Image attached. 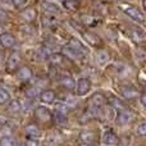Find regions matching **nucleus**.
Listing matches in <instances>:
<instances>
[{
    "mask_svg": "<svg viewBox=\"0 0 146 146\" xmlns=\"http://www.w3.org/2000/svg\"><path fill=\"white\" fill-rule=\"evenodd\" d=\"M121 8L123 9V12L126 13L129 18H132L133 21H136V22H139V23H145L146 22L144 14H142V13L140 12L136 7H132V5H124L123 4V5H121Z\"/></svg>",
    "mask_w": 146,
    "mask_h": 146,
    "instance_id": "1",
    "label": "nucleus"
},
{
    "mask_svg": "<svg viewBox=\"0 0 146 146\" xmlns=\"http://www.w3.org/2000/svg\"><path fill=\"white\" fill-rule=\"evenodd\" d=\"M21 64V55L19 53H13L9 55V58H8L7 60V66H5V68H7V72H14L18 69V67H19Z\"/></svg>",
    "mask_w": 146,
    "mask_h": 146,
    "instance_id": "2",
    "label": "nucleus"
},
{
    "mask_svg": "<svg viewBox=\"0 0 146 146\" xmlns=\"http://www.w3.org/2000/svg\"><path fill=\"white\" fill-rule=\"evenodd\" d=\"M91 88V82L87 78H80L77 81V86H76V92L78 96H83L90 91Z\"/></svg>",
    "mask_w": 146,
    "mask_h": 146,
    "instance_id": "3",
    "label": "nucleus"
},
{
    "mask_svg": "<svg viewBox=\"0 0 146 146\" xmlns=\"http://www.w3.org/2000/svg\"><path fill=\"white\" fill-rule=\"evenodd\" d=\"M35 117L40 122L46 123V122H49L51 119V113L46 106H38V108H36V110H35Z\"/></svg>",
    "mask_w": 146,
    "mask_h": 146,
    "instance_id": "4",
    "label": "nucleus"
},
{
    "mask_svg": "<svg viewBox=\"0 0 146 146\" xmlns=\"http://www.w3.org/2000/svg\"><path fill=\"white\" fill-rule=\"evenodd\" d=\"M67 45H68L69 48H72L73 50H76L77 53H80L82 56H85V55H87V54H88L87 48H86L85 45H82V42H81V41H78L77 38H71V40L68 41V44H67Z\"/></svg>",
    "mask_w": 146,
    "mask_h": 146,
    "instance_id": "5",
    "label": "nucleus"
},
{
    "mask_svg": "<svg viewBox=\"0 0 146 146\" xmlns=\"http://www.w3.org/2000/svg\"><path fill=\"white\" fill-rule=\"evenodd\" d=\"M132 118H133V115H132L131 111H128L126 109V110H122V111H118V117H117V122H118V124H121V126H127V124L131 123Z\"/></svg>",
    "mask_w": 146,
    "mask_h": 146,
    "instance_id": "6",
    "label": "nucleus"
},
{
    "mask_svg": "<svg viewBox=\"0 0 146 146\" xmlns=\"http://www.w3.org/2000/svg\"><path fill=\"white\" fill-rule=\"evenodd\" d=\"M21 17H22L23 19L26 21V22L31 23V22H33V21L36 19V17H37V13H36L35 8L27 7V8H25V9L21 12Z\"/></svg>",
    "mask_w": 146,
    "mask_h": 146,
    "instance_id": "7",
    "label": "nucleus"
},
{
    "mask_svg": "<svg viewBox=\"0 0 146 146\" xmlns=\"http://www.w3.org/2000/svg\"><path fill=\"white\" fill-rule=\"evenodd\" d=\"M103 144L105 146H117L119 144V140L115 133L113 132H105L103 136Z\"/></svg>",
    "mask_w": 146,
    "mask_h": 146,
    "instance_id": "8",
    "label": "nucleus"
},
{
    "mask_svg": "<svg viewBox=\"0 0 146 146\" xmlns=\"http://www.w3.org/2000/svg\"><path fill=\"white\" fill-rule=\"evenodd\" d=\"M95 60H96V63H98V66H100V67L105 66V64L109 62V54H108V51L103 50V49H101V50H99V51H96Z\"/></svg>",
    "mask_w": 146,
    "mask_h": 146,
    "instance_id": "9",
    "label": "nucleus"
},
{
    "mask_svg": "<svg viewBox=\"0 0 146 146\" xmlns=\"http://www.w3.org/2000/svg\"><path fill=\"white\" fill-rule=\"evenodd\" d=\"M0 41H1V45L4 48H13L15 45V38L12 33H3L0 36Z\"/></svg>",
    "mask_w": 146,
    "mask_h": 146,
    "instance_id": "10",
    "label": "nucleus"
},
{
    "mask_svg": "<svg viewBox=\"0 0 146 146\" xmlns=\"http://www.w3.org/2000/svg\"><path fill=\"white\" fill-rule=\"evenodd\" d=\"M62 51H63V55H66L68 59H72V60H78V59L82 58V55H81L80 53H77L76 50H73L72 48H69L68 45H66L63 49H62Z\"/></svg>",
    "mask_w": 146,
    "mask_h": 146,
    "instance_id": "11",
    "label": "nucleus"
},
{
    "mask_svg": "<svg viewBox=\"0 0 146 146\" xmlns=\"http://www.w3.org/2000/svg\"><path fill=\"white\" fill-rule=\"evenodd\" d=\"M82 35H83V38H85V40L87 41V42L90 44V45H92V46H99V45H100L101 40L95 35V33H92V32H87V31H85V32H83Z\"/></svg>",
    "mask_w": 146,
    "mask_h": 146,
    "instance_id": "12",
    "label": "nucleus"
},
{
    "mask_svg": "<svg viewBox=\"0 0 146 146\" xmlns=\"http://www.w3.org/2000/svg\"><path fill=\"white\" fill-rule=\"evenodd\" d=\"M41 4H42L44 10H45V12H48V13H50V14H55V13H59V10H60V8H59L56 4H54V1L44 0Z\"/></svg>",
    "mask_w": 146,
    "mask_h": 146,
    "instance_id": "13",
    "label": "nucleus"
},
{
    "mask_svg": "<svg viewBox=\"0 0 146 146\" xmlns=\"http://www.w3.org/2000/svg\"><path fill=\"white\" fill-rule=\"evenodd\" d=\"M105 104V98L101 94H94L92 98H91V106L92 108H101V106Z\"/></svg>",
    "mask_w": 146,
    "mask_h": 146,
    "instance_id": "14",
    "label": "nucleus"
},
{
    "mask_svg": "<svg viewBox=\"0 0 146 146\" xmlns=\"http://www.w3.org/2000/svg\"><path fill=\"white\" fill-rule=\"evenodd\" d=\"M122 95H123L124 99H135L139 96V91H137L133 86H127V87H123Z\"/></svg>",
    "mask_w": 146,
    "mask_h": 146,
    "instance_id": "15",
    "label": "nucleus"
},
{
    "mask_svg": "<svg viewBox=\"0 0 146 146\" xmlns=\"http://www.w3.org/2000/svg\"><path fill=\"white\" fill-rule=\"evenodd\" d=\"M94 139H95V135L91 131H83V132H81V135H80V141L82 142L83 145H91Z\"/></svg>",
    "mask_w": 146,
    "mask_h": 146,
    "instance_id": "16",
    "label": "nucleus"
},
{
    "mask_svg": "<svg viewBox=\"0 0 146 146\" xmlns=\"http://www.w3.org/2000/svg\"><path fill=\"white\" fill-rule=\"evenodd\" d=\"M42 23H44V26H45L46 28H54V27L58 26L59 22L53 14H49V15L42 17Z\"/></svg>",
    "mask_w": 146,
    "mask_h": 146,
    "instance_id": "17",
    "label": "nucleus"
},
{
    "mask_svg": "<svg viewBox=\"0 0 146 146\" xmlns=\"http://www.w3.org/2000/svg\"><path fill=\"white\" fill-rule=\"evenodd\" d=\"M40 99H41V101H44V103L51 104V103H54V100H55V94H54V91H51V90H46V91H44V92H41Z\"/></svg>",
    "mask_w": 146,
    "mask_h": 146,
    "instance_id": "18",
    "label": "nucleus"
},
{
    "mask_svg": "<svg viewBox=\"0 0 146 146\" xmlns=\"http://www.w3.org/2000/svg\"><path fill=\"white\" fill-rule=\"evenodd\" d=\"M59 83H60L63 87H66L67 90H73V88H76V86H77V83L74 82V80H73L72 77H69V76L63 77L60 81H59Z\"/></svg>",
    "mask_w": 146,
    "mask_h": 146,
    "instance_id": "19",
    "label": "nucleus"
},
{
    "mask_svg": "<svg viewBox=\"0 0 146 146\" xmlns=\"http://www.w3.org/2000/svg\"><path fill=\"white\" fill-rule=\"evenodd\" d=\"M17 76H18V78H19L21 81H27V80H30V78L32 77V72H31V69L27 68V67H22V68L18 71Z\"/></svg>",
    "mask_w": 146,
    "mask_h": 146,
    "instance_id": "20",
    "label": "nucleus"
},
{
    "mask_svg": "<svg viewBox=\"0 0 146 146\" xmlns=\"http://www.w3.org/2000/svg\"><path fill=\"white\" fill-rule=\"evenodd\" d=\"M64 56L66 55H62V54H58V53H54L50 55V63L53 66H62L64 62Z\"/></svg>",
    "mask_w": 146,
    "mask_h": 146,
    "instance_id": "21",
    "label": "nucleus"
},
{
    "mask_svg": "<svg viewBox=\"0 0 146 146\" xmlns=\"http://www.w3.org/2000/svg\"><path fill=\"white\" fill-rule=\"evenodd\" d=\"M26 132H27V135H28V136H31V137H40L41 136L40 128H38L37 126H35V124L27 126V128H26Z\"/></svg>",
    "mask_w": 146,
    "mask_h": 146,
    "instance_id": "22",
    "label": "nucleus"
},
{
    "mask_svg": "<svg viewBox=\"0 0 146 146\" xmlns=\"http://www.w3.org/2000/svg\"><path fill=\"white\" fill-rule=\"evenodd\" d=\"M135 55H136V59L139 63H145L146 62V50L144 48H137L136 51H135Z\"/></svg>",
    "mask_w": 146,
    "mask_h": 146,
    "instance_id": "23",
    "label": "nucleus"
},
{
    "mask_svg": "<svg viewBox=\"0 0 146 146\" xmlns=\"http://www.w3.org/2000/svg\"><path fill=\"white\" fill-rule=\"evenodd\" d=\"M21 109H22V105L19 104V101L13 100V101H10V105L8 108V110L10 113H18V111H21Z\"/></svg>",
    "mask_w": 146,
    "mask_h": 146,
    "instance_id": "24",
    "label": "nucleus"
},
{
    "mask_svg": "<svg viewBox=\"0 0 146 146\" xmlns=\"http://www.w3.org/2000/svg\"><path fill=\"white\" fill-rule=\"evenodd\" d=\"M9 100H10V94L8 92L5 88H1V90H0V104L4 105V104H7Z\"/></svg>",
    "mask_w": 146,
    "mask_h": 146,
    "instance_id": "25",
    "label": "nucleus"
},
{
    "mask_svg": "<svg viewBox=\"0 0 146 146\" xmlns=\"http://www.w3.org/2000/svg\"><path fill=\"white\" fill-rule=\"evenodd\" d=\"M111 105H113L114 110H118V111L126 110V108H124L123 103H122L121 100H118V99H117V98H113V99H111Z\"/></svg>",
    "mask_w": 146,
    "mask_h": 146,
    "instance_id": "26",
    "label": "nucleus"
},
{
    "mask_svg": "<svg viewBox=\"0 0 146 146\" xmlns=\"http://www.w3.org/2000/svg\"><path fill=\"white\" fill-rule=\"evenodd\" d=\"M69 110V105L67 103H58L55 105V111H59V113H63V114H67Z\"/></svg>",
    "mask_w": 146,
    "mask_h": 146,
    "instance_id": "27",
    "label": "nucleus"
},
{
    "mask_svg": "<svg viewBox=\"0 0 146 146\" xmlns=\"http://www.w3.org/2000/svg\"><path fill=\"white\" fill-rule=\"evenodd\" d=\"M55 121L58 124H62V126H66L67 124V114L59 113V111H55Z\"/></svg>",
    "mask_w": 146,
    "mask_h": 146,
    "instance_id": "28",
    "label": "nucleus"
},
{
    "mask_svg": "<svg viewBox=\"0 0 146 146\" xmlns=\"http://www.w3.org/2000/svg\"><path fill=\"white\" fill-rule=\"evenodd\" d=\"M63 3H64V7L71 10L76 9L78 7V0H63Z\"/></svg>",
    "mask_w": 146,
    "mask_h": 146,
    "instance_id": "29",
    "label": "nucleus"
},
{
    "mask_svg": "<svg viewBox=\"0 0 146 146\" xmlns=\"http://www.w3.org/2000/svg\"><path fill=\"white\" fill-rule=\"evenodd\" d=\"M82 22L83 25L86 26H95V18L91 17V15H85V17H82Z\"/></svg>",
    "mask_w": 146,
    "mask_h": 146,
    "instance_id": "30",
    "label": "nucleus"
},
{
    "mask_svg": "<svg viewBox=\"0 0 146 146\" xmlns=\"http://www.w3.org/2000/svg\"><path fill=\"white\" fill-rule=\"evenodd\" d=\"M145 35H146L145 31H142V30H139V28H136V30L133 31V35H132V36H133V37L136 38V40H142V38L145 37Z\"/></svg>",
    "mask_w": 146,
    "mask_h": 146,
    "instance_id": "31",
    "label": "nucleus"
},
{
    "mask_svg": "<svg viewBox=\"0 0 146 146\" xmlns=\"http://www.w3.org/2000/svg\"><path fill=\"white\" fill-rule=\"evenodd\" d=\"M12 136V128L8 126H3L1 128V137H10Z\"/></svg>",
    "mask_w": 146,
    "mask_h": 146,
    "instance_id": "32",
    "label": "nucleus"
},
{
    "mask_svg": "<svg viewBox=\"0 0 146 146\" xmlns=\"http://www.w3.org/2000/svg\"><path fill=\"white\" fill-rule=\"evenodd\" d=\"M28 0H12V4L14 8H23L27 4Z\"/></svg>",
    "mask_w": 146,
    "mask_h": 146,
    "instance_id": "33",
    "label": "nucleus"
},
{
    "mask_svg": "<svg viewBox=\"0 0 146 146\" xmlns=\"http://www.w3.org/2000/svg\"><path fill=\"white\" fill-rule=\"evenodd\" d=\"M137 135H140V136H146V123H141L139 127H137Z\"/></svg>",
    "mask_w": 146,
    "mask_h": 146,
    "instance_id": "34",
    "label": "nucleus"
},
{
    "mask_svg": "<svg viewBox=\"0 0 146 146\" xmlns=\"http://www.w3.org/2000/svg\"><path fill=\"white\" fill-rule=\"evenodd\" d=\"M1 146H14V141L10 137H1Z\"/></svg>",
    "mask_w": 146,
    "mask_h": 146,
    "instance_id": "35",
    "label": "nucleus"
},
{
    "mask_svg": "<svg viewBox=\"0 0 146 146\" xmlns=\"http://www.w3.org/2000/svg\"><path fill=\"white\" fill-rule=\"evenodd\" d=\"M26 95H27V98L33 99L36 95H37V88H30V90H27V92H26Z\"/></svg>",
    "mask_w": 146,
    "mask_h": 146,
    "instance_id": "36",
    "label": "nucleus"
},
{
    "mask_svg": "<svg viewBox=\"0 0 146 146\" xmlns=\"http://www.w3.org/2000/svg\"><path fill=\"white\" fill-rule=\"evenodd\" d=\"M25 146H38V144H37V141H35V140H28V141H26Z\"/></svg>",
    "mask_w": 146,
    "mask_h": 146,
    "instance_id": "37",
    "label": "nucleus"
},
{
    "mask_svg": "<svg viewBox=\"0 0 146 146\" xmlns=\"http://www.w3.org/2000/svg\"><path fill=\"white\" fill-rule=\"evenodd\" d=\"M141 104H142V106L146 109V94L141 95Z\"/></svg>",
    "mask_w": 146,
    "mask_h": 146,
    "instance_id": "38",
    "label": "nucleus"
},
{
    "mask_svg": "<svg viewBox=\"0 0 146 146\" xmlns=\"http://www.w3.org/2000/svg\"><path fill=\"white\" fill-rule=\"evenodd\" d=\"M5 19H7V14H5V12L3 10L1 12V21H5Z\"/></svg>",
    "mask_w": 146,
    "mask_h": 146,
    "instance_id": "39",
    "label": "nucleus"
},
{
    "mask_svg": "<svg viewBox=\"0 0 146 146\" xmlns=\"http://www.w3.org/2000/svg\"><path fill=\"white\" fill-rule=\"evenodd\" d=\"M142 4H144V7H145V9H146V0H144V1H142Z\"/></svg>",
    "mask_w": 146,
    "mask_h": 146,
    "instance_id": "40",
    "label": "nucleus"
},
{
    "mask_svg": "<svg viewBox=\"0 0 146 146\" xmlns=\"http://www.w3.org/2000/svg\"><path fill=\"white\" fill-rule=\"evenodd\" d=\"M51 1H60V0H51Z\"/></svg>",
    "mask_w": 146,
    "mask_h": 146,
    "instance_id": "41",
    "label": "nucleus"
},
{
    "mask_svg": "<svg viewBox=\"0 0 146 146\" xmlns=\"http://www.w3.org/2000/svg\"><path fill=\"white\" fill-rule=\"evenodd\" d=\"M83 146H91V145H83Z\"/></svg>",
    "mask_w": 146,
    "mask_h": 146,
    "instance_id": "42",
    "label": "nucleus"
},
{
    "mask_svg": "<svg viewBox=\"0 0 146 146\" xmlns=\"http://www.w3.org/2000/svg\"><path fill=\"white\" fill-rule=\"evenodd\" d=\"M1 1H3V3H4V1H5V0H1Z\"/></svg>",
    "mask_w": 146,
    "mask_h": 146,
    "instance_id": "43",
    "label": "nucleus"
}]
</instances>
